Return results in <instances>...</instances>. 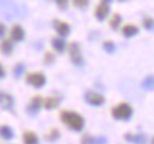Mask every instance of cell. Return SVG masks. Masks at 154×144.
I'll return each instance as SVG.
<instances>
[{
  "instance_id": "1",
  "label": "cell",
  "mask_w": 154,
  "mask_h": 144,
  "mask_svg": "<svg viewBox=\"0 0 154 144\" xmlns=\"http://www.w3.org/2000/svg\"><path fill=\"white\" fill-rule=\"evenodd\" d=\"M60 118L67 127L74 130V131H80V130H83V127H84V118H83L79 113H76V111H70V110L61 111Z\"/></svg>"
},
{
  "instance_id": "2",
  "label": "cell",
  "mask_w": 154,
  "mask_h": 144,
  "mask_svg": "<svg viewBox=\"0 0 154 144\" xmlns=\"http://www.w3.org/2000/svg\"><path fill=\"white\" fill-rule=\"evenodd\" d=\"M133 114V109L128 103H119L114 109L111 110V116L114 117L116 120H128Z\"/></svg>"
},
{
  "instance_id": "3",
  "label": "cell",
  "mask_w": 154,
  "mask_h": 144,
  "mask_svg": "<svg viewBox=\"0 0 154 144\" xmlns=\"http://www.w3.org/2000/svg\"><path fill=\"white\" fill-rule=\"evenodd\" d=\"M26 83L33 86L34 89H40L46 83V77H44L43 73H38V72L30 73V74H27V77H26Z\"/></svg>"
},
{
  "instance_id": "4",
  "label": "cell",
  "mask_w": 154,
  "mask_h": 144,
  "mask_svg": "<svg viewBox=\"0 0 154 144\" xmlns=\"http://www.w3.org/2000/svg\"><path fill=\"white\" fill-rule=\"evenodd\" d=\"M69 53H70V59L74 64L77 66H82L83 64V57H82V53H80V47L77 43H72L69 46Z\"/></svg>"
},
{
  "instance_id": "5",
  "label": "cell",
  "mask_w": 154,
  "mask_h": 144,
  "mask_svg": "<svg viewBox=\"0 0 154 144\" xmlns=\"http://www.w3.org/2000/svg\"><path fill=\"white\" fill-rule=\"evenodd\" d=\"M110 2L111 0H101L100 2V5L96 7V10H94V14L96 17L99 19V20H104L106 16L109 14V6H110Z\"/></svg>"
},
{
  "instance_id": "6",
  "label": "cell",
  "mask_w": 154,
  "mask_h": 144,
  "mask_svg": "<svg viewBox=\"0 0 154 144\" xmlns=\"http://www.w3.org/2000/svg\"><path fill=\"white\" fill-rule=\"evenodd\" d=\"M13 106H14L13 97L9 93L0 91V107L5 109V110H13Z\"/></svg>"
},
{
  "instance_id": "7",
  "label": "cell",
  "mask_w": 154,
  "mask_h": 144,
  "mask_svg": "<svg viewBox=\"0 0 154 144\" xmlns=\"http://www.w3.org/2000/svg\"><path fill=\"white\" fill-rule=\"evenodd\" d=\"M86 101L91 106H101L104 103V97L96 91H87L86 93Z\"/></svg>"
},
{
  "instance_id": "8",
  "label": "cell",
  "mask_w": 154,
  "mask_h": 144,
  "mask_svg": "<svg viewBox=\"0 0 154 144\" xmlns=\"http://www.w3.org/2000/svg\"><path fill=\"white\" fill-rule=\"evenodd\" d=\"M42 106H43V99L36 96V97H33V99L30 100V103H29V106H27V111L30 114H36V113L40 110Z\"/></svg>"
},
{
  "instance_id": "9",
  "label": "cell",
  "mask_w": 154,
  "mask_h": 144,
  "mask_svg": "<svg viewBox=\"0 0 154 144\" xmlns=\"http://www.w3.org/2000/svg\"><path fill=\"white\" fill-rule=\"evenodd\" d=\"M24 37V30H23L22 26H19V24H14L10 30V39L13 41H20L23 40Z\"/></svg>"
},
{
  "instance_id": "10",
  "label": "cell",
  "mask_w": 154,
  "mask_h": 144,
  "mask_svg": "<svg viewBox=\"0 0 154 144\" xmlns=\"http://www.w3.org/2000/svg\"><path fill=\"white\" fill-rule=\"evenodd\" d=\"M54 29H56V32L60 34V36H63V37L70 33V26H69L66 22H61V20H56Z\"/></svg>"
},
{
  "instance_id": "11",
  "label": "cell",
  "mask_w": 154,
  "mask_h": 144,
  "mask_svg": "<svg viewBox=\"0 0 154 144\" xmlns=\"http://www.w3.org/2000/svg\"><path fill=\"white\" fill-rule=\"evenodd\" d=\"M124 139L130 143H134V144H146V136L143 134H128L127 133L124 136Z\"/></svg>"
},
{
  "instance_id": "12",
  "label": "cell",
  "mask_w": 154,
  "mask_h": 144,
  "mask_svg": "<svg viewBox=\"0 0 154 144\" xmlns=\"http://www.w3.org/2000/svg\"><path fill=\"white\" fill-rule=\"evenodd\" d=\"M0 137L5 140H11L14 137V133H13V130L11 127H9L7 124H3V126H0Z\"/></svg>"
},
{
  "instance_id": "13",
  "label": "cell",
  "mask_w": 154,
  "mask_h": 144,
  "mask_svg": "<svg viewBox=\"0 0 154 144\" xmlns=\"http://www.w3.org/2000/svg\"><path fill=\"white\" fill-rule=\"evenodd\" d=\"M23 144H38L37 136L33 131H24V134H23Z\"/></svg>"
},
{
  "instance_id": "14",
  "label": "cell",
  "mask_w": 154,
  "mask_h": 144,
  "mask_svg": "<svg viewBox=\"0 0 154 144\" xmlns=\"http://www.w3.org/2000/svg\"><path fill=\"white\" fill-rule=\"evenodd\" d=\"M0 50L5 53V54H10L13 51V43H11V39H5L2 40V44H0Z\"/></svg>"
},
{
  "instance_id": "15",
  "label": "cell",
  "mask_w": 154,
  "mask_h": 144,
  "mask_svg": "<svg viewBox=\"0 0 154 144\" xmlns=\"http://www.w3.org/2000/svg\"><path fill=\"white\" fill-rule=\"evenodd\" d=\"M121 32H123V34H124L126 37H131L134 34H137L138 29H137V26H134V24H126Z\"/></svg>"
},
{
  "instance_id": "16",
  "label": "cell",
  "mask_w": 154,
  "mask_h": 144,
  "mask_svg": "<svg viewBox=\"0 0 154 144\" xmlns=\"http://www.w3.org/2000/svg\"><path fill=\"white\" fill-rule=\"evenodd\" d=\"M51 44H53V49L56 50V51H59V53H61V51H64V49H66V43H64V40L63 39H53L51 40Z\"/></svg>"
},
{
  "instance_id": "17",
  "label": "cell",
  "mask_w": 154,
  "mask_h": 144,
  "mask_svg": "<svg viewBox=\"0 0 154 144\" xmlns=\"http://www.w3.org/2000/svg\"><path fill=\"white\" fill-rule=\"evenodd\" d=\"M43 106L47 110H51V109H54V107L59 106V99H56V97H47V99L43 100Z\"/></svg>"
},
{
  "instance_id": "18",
  "label": "cell",
  "mask_w": 154,
  "mask_h": 144,
  "mask_svg": "<svg viewBox=\"0 0 154 144\" xmlns=\"http://www.w3.org/2000/svg\"><path fill=\"white\" fill-rule=\"evenodd\" d=\"M143 87L147 90L154 89V76H149L143 80Z\"/></svg>"
},
{
  "instance_id": "19",
  "label": "cell",
  "mask_w": 154,
  "mask_h": 144,
  "mask_svg": "<svg viewBox=\"0 0 154 144\" xmlns=\"http://www.w3.org/2000/svg\"><path fill=\"white\" fill-rule=\"evenodd\" d=\"M121 22V16L120 14H114V16L111 17V20H110V26L113 29H117V26H119V23Z\"/></svg>"
},
{
  "instance_id": "20",
  "label": "cell",
  "mask_w": 154,
  "mask_h": 144,
  "mask_svg": "<svg viewBox=\"0 0 154 144\" xmlns=\"http://www.w3.org/2000/svg\"><path fill=\"white\" fill-rule=\"evenodd\" d=\"M103 47H104L106 51H109V53H113L114 51V43L111 41V40H107L103 43Z\"/></svg>"
},
{
  "instance_id": "21",
  "label": "cell",
  "mask_w": 154,
  "mask_h": 144,
  "mask_svg": "<svg viewBox=\"0 0 154 144\" xmlns=\"http://www.w3.org/2000/svg\"><path fill=\"white\" fill-rule=\"evenodd\" d=\"M59 136H60V134H59V130H56V128H54V130H51V131L47 134V139L53 141V140H57V139H59Z\"/></svg>"
},
{
  "instance_id": "22",
  "label": "cell",
  "mask_w": 154,
  "mask_h": 144,
  "mask_svg": "<svg viewBox=\"0 0 154 144\" xmlns=\"http://www.w3.org/2000/svg\"><path fill=\"white\" fill-rule=\"evenodd\" d=\"M23 72H24V66H23V64H17V66L14 67V74H16V77H20Z\"/></svg>"
},
{
  "instance_id": "23",
  "label": "cell",
  "mask_w": 154,
  "mask_h": 144,
  "mask_svg": "<svg viewBox=\"0 0 154 144\" xmlns=\"http://www.w3.org/2000/svg\"><path fill=\"white\" fill-rule=\"evenodd\" d=\"M73 3H74L77 7L83 9V7H86V6L88 5V0H73Z\"/></svg>"
},
{
  "instance_id": "24",
  "label": "cell",
  "mask_w": 154,
  "mask_h": 144,
  "mask_svg": "<svg viewBox=\"0 0 154 144\" xmlns=\"http://www.w3.org/2000/svg\"><path fill=\"white\" fill-rule=\"evenodd\" d=\"M93 141H94V139L90 137L88 134H86V136L82 139V144H93Z\"/></svg>"
},
{
  "instance_id": "25",
  "label": "cell",
  "mask_w": 154,
  "mask_h": 144,
  "mask_svg": "<svg viewBox=\"0 0 154 144\" xmlns=\"http://www.w3.org/2000/svg\"><path fill=\"white\" fill-rule=\"evenodd\" d=\"M53 60H54V56L51 54V53H46V56H44V61H46L47 64H50V63H53Z\"/></svg>"
},
{
  "instance_id": "26",
  "label": "cell",
  "mask_w": 154,
  "mask_h": 144,
  "mask_svg": "<svg viewBox=\"0 0 154 144\" xmlns=\"http://www.w3.org/2000/svg\"><path fill=\"white\" fill-rule=\"evenodd\" d=\"M54 2H56V5L59 6L60 9H66V7H67V2H69V0H54Z\"/></svg>"
},
{
  "instance_id": "27",
  "label": "cell",
  "mask_w": 154,
  "mask_h": 144,
  "mask_svg": "<svg viewBox=\"0 0 154 144\" xmlns=\"http://www.w3.org/2000/svg\"><path fill=\"white\" fill-rule=\"evenodd\" d=\"M144 26H146V27H147V29H151V27H153V26H154L153 20H151V19H149V17H147V19L144 20Z\"/></svg>"
},
{
  "instance_id": "28",
  "label": "cell",
  "mask_w": 154,
  "mask_h": 144,
  "mask_svg": "<svg viewBox=\"0 0 154 144\" xmlns=\"http://www.w3.org/2000/svg\"><path fill=\"white\" fill-rule=\"evenodd\" d=\"M106 143H107V140L104 137H99V139H96L93 141V144H106Z\"/></svg>"
},
{
  "instance_id": "29",
  "label": "cell",
  "mask_w": 154,
  "mask_h": 144,
  "mask_svg": "<svg viewBox=\"0 0 154 144\" xmlns=\"http://www.w3.org/2000/svg\"><path fill=\"white\" fill-rule=\"evenodd\" d=\"M5 33H6V26L0 22V37H3V36H5Z\"/></svg>"
},
{
  "instance_id": "30",
  "label": "cell",
  "mask_w": 154,
  "mask_h": 144,
  "mask_svg": "<svg viewBox=\"0 0 154 144\" xmlns=\"http://www.w3.org/2000/svg\"><path fill=\"white\" fill-rule=\"evenodd\" d=\"M3 76H5V69H3V66L0 64V78L3 77Z\"/></svg>"
},
{
  "instance_id": "31",
  "label": "cell",
  "mask_w": 154,
  "mask_h": 144,
  "mask_svg": "<svg viewBox=\"0 0 154 144\" xmlns=\"http://www.w3.org/2000/svg\"><path fill=\"white\" fill-rule=\"evenodd\" d=\"M153 144H154V139H153Z\"/></svg>"
}]
</instances>
